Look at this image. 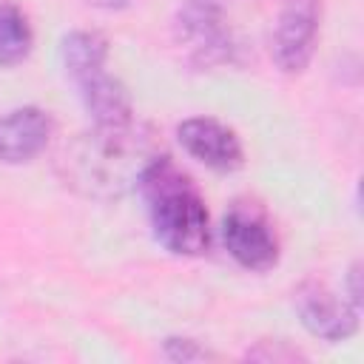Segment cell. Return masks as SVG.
Here are the masks:
<instances>
[{
  "label": "cell",
  "mask_w": 364,
  "mask_h": 364,
  "mask_svg": "<svg viewBox=\"0 0 364 364\" xmlns=\"http://www.w3.org/2000/svg\"><path fill=\"white\" fill-rule=\"evenodd\" d=\"M63 68L74 82H82L85 77L105 71L108 60V40L97 31H71L63 40Z\"/></svg>",
  "instance_id": "obj_10"
},
{
  "label": "cell",
  "mask_w": 364,
  "mask_h": 364,
  "mask_svg": "<svg viewBox=\"0 0 364 364\" xmlns=\"http://www.w3.org/2000/svg\"><path fill=\"white\" fill-rule=\"evenodd\" d=\"M54 122L43 108H14L0 117V162L34 159L51 139Z\"/></svg>",
  "instance_id": "obj_8"
},
{
  "label": "cell",
  "mask_w": 364,
  "mask_h": 364,
  "mask_svg": "<svg viewBox=\"0 0 364 364\" xmlns=\"http://www.w3.org/2000/svg\"><path fill=\"white\" fill-rule=\"evenodd\" d=\"M139 191L148 202L151 228L162 247L176 256H199L208 247L210 228L205 196L193 179L173 165V159L156 156L145 168Z\"/></svg>",
  "instance_id": "obj_2"
},
{
  "label": "cell",
  "mask_w": 364,
  "mask_h": 364,
  "mask_svg": "<svg viewBox=\"0 0 364 364\" xmlns=\"http://www.w3.org/2000/svg\"><path fill=\"white\" fill-rule=\"evenodd\" d=\"M165 353L173 361H202V358H210V353L205 347H199L193 338H168L165 341Z\"/></svg>",
  "instance_id": "obj_12"
},
{
  "label": "cell",
  "mask_w": 364,
  "mask_h": 364,
  "mask_svg": "<svg viewBox=\"0 0 364 364\" xmlns=\"http://www.w3.org/2000/svg\"><path fill=\"white\" fill-rule=\"evenodd\" d=\"M225 250L247 270H270L279 262V239L264 219V213L253 205H233L222 222Z\"/></svg>",
  "instance_id": "obj_3"
},
{
  "label": "cell",
  "mask_w": 364,
  "mask_h": 364,
  "mask_svg": "<svg viewBox=\"0 0 364 364\" xmlns=\"http://www.w3.org/2000/svg\"><path fill=\"white\" fill-rule=\"evenodd\" d=\"M318 40V3L287 0L273 28V63L284 74H299L310 65Z\"/></svg>",
  "instance_id": "obj_5"
},
{
  "label": "cell",
  "mask_w": 364,
  "mask_h": 364,
  "mask_svg": "<svg viewBox=\"0 0 364 364\" xmlns=\"http://www.w3.org/2000/svg\"><path fill=\"white\" fill-rule=\"evenodd\" d=\"M34 43L28 17L17 6H0V68L17 65L28 57Z\"/></svg>",
  "instance_id": "obj_11"
},
{
  "label": "cell",
  "mask_w": 364,
  "mask_h": 364,
  "mask_svg": "<svg viewBox=\"0 0 364 364\" xmlns=\"http://www.w3.org/2000/svg\"><path fill=\"white\" fill-rule=\"evenodd\" d=\"M151 134L136 125L97 128L65 145L60 156V173L68 188L91 199H117L131 188H139L145 168L156 159Z\"/></svg>",
  "instance_id": "obj_1"
},
{
  "label": "cell",
  "mask_w": 364,
  "mask_h": 364,
  "mask_svg": "<svg viewBox=\"0 0 364 364\" xmlns=\"http://www.w3.org/2000/svg\"><path fill=\"white\" fill-rule=\"evenodd\" d=\"M176 40L199 65H213L230 57V28L219 0H185L176 17Z\"/></svg>",
  "instance_id": "obj_4"
},
{
  "label": "cell",
  "mask_w": 364,
  "mask_h": 364,
  "mask_svg": "<svg viewBox=\"0 0 364 364\" xmlns=\"http://www.w3.org/2000/svg\"><path fill=\"white\" fill-rule=\"evenodd\" d=\"M296 310L301 316V324L324 341H344L358 327V307L338 299L316 279L304 282L296 290Z\"/></svg>",
  "instance_id": "obj_6"
},
{
  "label": "cell",
  "mask_w": 364,
  "mask_h": 364,
  "mask_svg": "<svg viewBox=\"0 0 364 364\" xmlns=\"http://www.w3.org/2000/svg\"><path fill=\"white\" fill-rule=\"evenodd\" d=\"M77 85H80V94H82V105L91 114L97 128H117V125L134 122L131 97H128L125 85L119 80H114L111 74L97 71V74L85 77Z\"/></svg>",
  "instance_id": "obj_9"
},
{
  "label": "cell",
  "mask_w": 364,
  "mask_h": 364,
  "mask_svg": "<svg viewBox=\"0 0 364 364\" xmlns=\"http://www.w3.org/2000/svg\"><path fill=\"white\" fill-rule=\"evenodd\" d=\"M179 145L199 159L202 165L213 168V171H236L245 162V151L239 136L222 125L219 119L210 117H191L185 122H179L176 128Z\"/></svg>",
  "instance_id": "obj_7"
}]
</instances>
